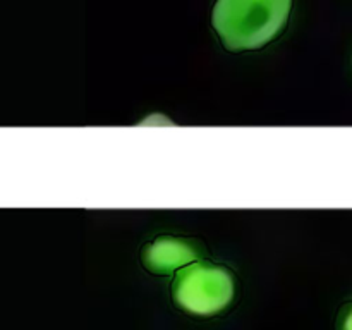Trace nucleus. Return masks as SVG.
<instances>
[{
	"label": "nucleus",
	"mask_w": 352,
	"mask_h": 330,
	"mask_svg": "<svg viewBox=\"0 0 352 330\" xmlns=\"http://www.w3.org/2000/svg\"><path fill=\"white\" fill-rule=\"evenodd\" d=\"M292 0H217L212 26L229 52L267 47L285 30Z\"/></svg>",
	"instance_id": "nucleus-1"
},
{
	"label": "nucleus",
	"mask_w": 352,
	"mask_h": 330,
	"mask_svg": "<svg viewBox=\"0 0 352 330\" xmlns=\"http://www.w3.org/2000/svg\"><path fill=\"white\" fill-rule=\"evenodd\" d=\"M236 284L227 268L208 261H195L182 270L172 284L175 305L192 315H215L232 301Z\"/></svg>",
	"instance_id": "nucleus-2"
},
{
	"label": "nucleus",
	"mask_w": 352,
	"mask_h": 330,
	"mask_svg": "<svg viewBox=\"0 0 352 330\" xmlns=\"http://www.w3.org/2000/svg\"><path fill=\"white\" fill-rule=\"evenodd\" d=\"M198 248L188 239L172 236L157 237L153 243L146 244L141 253V260L146 270L157 275H168L172 272L195 263L199 258Z\"/></svg>",
	"instance_id": "nucleus-3"
},
{
	"label": "nucleus",
	"mask_w": 352,
	"mask_h": 330,
	"mask_svg": "<svg viewBox=\"0 0 352 330\" xmlns=\"http://www.w3.org/2000/svg\"><path fill=\"white\" fill-rule=\"evenodd\" d=\"M342 330H352V308L349 309V313L346 315V320H344Z\"/></svg>",
	"instance_id": "nucleus-4"
}]
</instances>
